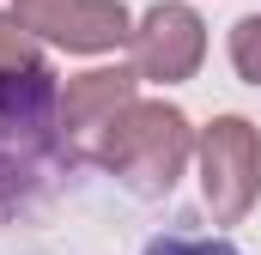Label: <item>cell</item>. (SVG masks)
<instances>
[{
  "instance_id": "cell-6",
  "label": "cell",
  "mask_w": 261,
  "mask_h": 255,
  "mask_svg": "<svg viewBox=\"0 0 261 255\" xmlns=\"http://www.w3.org/2000/svg\"><path fill=\"white\" fill-rule=\"evenodd\" d=\"M134 85H140L134 67H91V73L67 79V91H61V128L67 134H103L128 104H140Z\"/></svg>"
},
{
  "instance_id": "cell-5",
  "label": "cell",
  "mask_w": 261,
  "mask_h": 255,
  "mask_svg": "<svg viewBox=\"0 0 261 255\" xmlns=\"http://www.w3.org/2000/svg\"><path fill=\"white\" fill-rule=\"evenodd\" d=\"M128 49H134V73H140V79L176 85V79H189V73L200 67V55H206V24H200L195 6L158 0V6L134 24Z\"/></svg>"
},
{
  "instance_id": "cell-4",
  "label": "cell",
  "mask_w": 261,
  "mask_h": 255,
  "mask_svg": "<svg viewBox=\"0 0 261 255\" xmlns=\"http://www.w3.org/2000/svg\"><path fill=\"white\" fill-rule=\"evenodd\" d=\"M12 18L31 37H49L73 55H103L134 37V18L122 0H18Z\"/></svg>"
},
{
  "instance_id": "cell-1",
  "label": "cell",
  "mask_w": 261,
  "mask_h": 255,
  "mask_svg": "<svg viewBox=\"0 0 261 255\" xmlns=\"http://www.w3.org/2000/svg\"><path fill=\"white\" fill-rule=\"evenodd\" d=\"M79 170L73 134L61 128V85L49 67L0 73V225L43 207Z\"/></svg>"
},
{
  "instance_id": "cell-7",
  "label": "cell",
  "mask_w": 261,
  "mask_h": 255,
  "mask_svg": "<svg viewBox=\"0 0 261 255\" xmlns=\"http://www.w3.org/2000/svg\"><path fill=\"white\" fill-rule=\"evenodd\" d=\"M43 55H37V37L18 24V18H0V73H37Z\"/></svg>"
},
{
  "instance_id": "cell-9",
  "label": "cell",
  "mask_w": 261,
  "mask_h": 255,
  "mask_svg": "<svg viewBox=\"0 0 261 255\" xmlns=\"http://www.w3.org/2000/svg\"><path fill=\"white\" fill-rule=\"evenodd\" d=\"M146 255H237V243H225V237H195V231H164V237H152Z\"/></svg>"
},
{
  "instance_id": "cell-3",
  "label": "cell",
  "mask_w": 261,
  "mask_h": 255,
  "mask_svg": "<svg viewBox=\"0 0 261 255\" xmlns=\"http://www.w3.org/2000/svg\"><path fill=\"white\" fill-rule=\"evenodd\" d=\"M195 152H200V194H206L213 219L237 225L255 207V189H261V134L243 116H219L195 140Z\"/></svg>"
},
{
  "instance_id": "cell-2",
  "label": "cell",
  "mask_w": 261,
  "mask_h": 255,
  "mask_svg": "<svg viewBox=\"0 0 261 255\" xmlns=\"http://www.w3.org/2000/svg\"><path fill=\"white\" fill-rule=\"evenodd\" d=\"M195 158V128L176 104H128L116 122L97 134V164L122 176L140 200L170 194L176 176Z\"/></svg>"
},
{
  "instance_id": "cell-8",
  "label": "cell",
  "mask_w": 261,
  "mask_h": 255,
  "mask_svg": "<svg viewBox=\"0 0 261 255\" xmlns=\"http://www.w3.org/2000/svg\"><path fill=\"white\" fill-rule=\"evenodd\" d=\"M231 67L249 85H261V12H249V18L231 24Z\"/></svg>"
}]
</instances>
